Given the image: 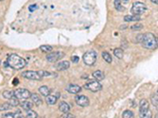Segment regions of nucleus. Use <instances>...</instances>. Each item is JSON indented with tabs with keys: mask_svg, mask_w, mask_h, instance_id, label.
<instances>
[{
	"mask_svg": "<svg viewBox=\"0 0 158 118\" xmlns=\"http://www.w3.org/2000/svg\"><path fill=\"white\" fill-rule=\"evenodd\" d=\"M12 107L11 106V104L9 102L6 103H2L1 105H0V112H3V111H8L9 109H12Z\"/></svg>",
	"mask_w": 158,
	"mask_h": 118,
	"instance_id": "obj_28",
	"label": "nucleus"
},
{
	"mask_svg": "<svg viewBox=\"0 0 158 118\" xmlns=\"http://www.w3.org/2000/svg\"><path fill=\"white\" fill-rule=\"evenodd\" d=\"M65 56V53L62 51H55V52H49L46 55V60L49 63H56L59 60H61Z\"/></svg>",
	"mask_w": 158,
	"mask_h": 118,
	"instance_id": "obj_7",
	"label": "nucleus"
},
{
	"mask_svg": "<svg viewBox=\"0 0 158 118\" xmlns=\"http://www.w3.org/2000/svg\"><path fill=\"white\" fill-rule=\"evenodd\" d=\"M38 9V7H37V5H35V4H33V5H30V7H28V11L30 12H34L35 9Z\"/></svg>",
	"mask_w": 158,
	"mask_h": 118,
	"instance_id": "obj_34",
	"label": "nucleus"
},
{
	"mask_svg": "<svg viewBox=\"0 0 158 118\" xmlns=\"http://www.w3.org/2000/svg\"><path fill=\"white\" fill-rule=\"evenodd\" d=\"M142 28H143V26L141 25V24H136V25H133V26L132 27V30H135V31L140 30H142Z\"/></svg>",
	"mask_w": 158,
	"mask_h": 118,
	"instance_id": "obj_32",
	"label": "nucleus"
},
{
	"mask_svg": "<svg viewBox=\"0 0 158 118\" xmlns=\"http://www.w3.org/2000/svg\"><path fill=\"white\" fill-rule=\"evenodd\" d=\"M114 54H115V56H116L117 59L120 60V59L123 58L124 52H123V50L121 48H116V49L114 50Z\"/></svg>",
	"mask_w": 158,
	"mask_h": 118,
	"instance_id": "obj_24",
	"label": "nucleus"
},
{
	"mask_svg": "<svg viewBox=\"0 0 158 118\" xmlns=\"http://www.w3.org/2000/svg\"><path fill=\"white\" fill-rule=\"evenodd\" d=\"M21 76L27 79H31V80H41L42 79L41 76L38 74V72H35V71H30V70L23 72L21 74Z\"/></svg>",
	"mask_w": 158,
	"mask_h": 118,
	"instance_id": "obj_8",
	"label": "nucleus"
},
{
	"mask_svg": "<svg viewBox=\"0 0 158 118\" xmlns=\"http://www.w3.org/2000/svg\"><path fill=\"white\" fill-rule=\"evenodd\" d=\"M38 74L41 76V78H43V77H49V76H50V73L46 72V71H38Z\"/></svg>",
	"mask_w": 158,
	"mask_h": 118,
	"instance_id": "obj_33",
	"label": "nucleus"
},
{
	"mask_svg": "<svg viewBox=\"0 0 158 118\" xmlns=\"http://www.w3.org/2000/svg\"><path fill=\"white\" fill-rule=\"evenodd\" d=\"M59 110H60V112H62L63 113L68 112L69 110H70L69 104H68V103H66L65 101H62V102L59 104Z\"/></svg>",
	"mask_w": 158,
	"mask_h": 118,
	"instance_id": "obj_14",
	"label": "nucleus"
},
{
	"mask_svg": "<svg viewBox=\"0 0 158 118\" xmlns=\"http://www.w3.org/2000/svg\"><path fill=\"white\" fill-rule=\"evenodd\" d=\"M102 58H103V60L106 61V63H111L112 60H113L111 54H110L109 52H107V51H103V52H102Z\"/></svg>",
	"mask_w": 158,
	"mask_h": 118,
	"instance_id": "obj_19",
	"label": "nucleus"
},
{
	"mask_svg": "<svg viewBox=\"0 0 158 118\" xmlns=\"http://www.w3.org/2000/svg\"><path fill=\"white\" fill-rule=\"evenodd\" d=\"M151 100L152 105L157 108V105H158V93L157 92L152 94L151 97Z\"/></svg>",
	"mask_w": 158,
	"mask_h": 118,
	"instance_id": "obj_27",
	"label": "nucleus"
},
{
	"mask_svg": "<svg viewBox=\"0 0 158 118\" xmlns=\"http://www.w3.org/2000/svg\"><path fill=\"white\" fill-rule=\"evenodd\" d=\"M140 16L138 15H126L124 17V21L125 22H133V21H139Z\"/></svg>",
	"mask_w": 158,
	"mask_h": 118,
	"instance_id": "obj_18",
	"label": "nucleus"
},
{
	"mask_svg": "<svg viewBox=\"0 0 158 118\" xmlns=\"http://www.w3.org/2000/svg\"><path fill=\"white\" fill-rule=\"evenodd\" d=\"M151 1L152 3H154V4H156V5H157V3H158V0H151Z\"/></svg>",
	"mask_w": 158,
	"mask_h": 118,
	"instance_id": "obj_38",
	"label": "nucleus"
},
{
	"mask_svg": "<svg viewBox=\"0 0 158 118\" xmlns=\"http://www.w3.org/2000/svg\"><path fill=\"white\" fill-rule=\"evenodd\" d=\"M2 96L6 99H11V98L14 97V93L12 91H5V92H3Z\"/></svg>",
	"mask_w": 158,
	"mask_h": 118,
	"instance_id": "obj_26",
	"label": "nucleus"
},
{
	"mask_svg": "<svg viewBox=\"0 0 158 118\" xmlns=\"http://www.w3.org/2000/svg\"><path fill=\"white\" fill-rule=\"evenodd\" d=\"M139 115L140 118H151V112L149 110H145V111H139Z\"/></svg>",
	"mask_w": 158,
	"mask_h": 118,
	"instance_id": "obj_21",
	"label": "nucleus"
},
{
	"mask_svg": "<svg viewBox=\"0 0 158 118\" xmlns=\"http://www.w3.org/2000/svg\"><path fill=\"white\" fill-rule=\"evenodd\" d=\"M2 118H25L21 112H8L2 115Z\"/></svg>",
	"mask_w": 158,
	"mask_h": 118,
	"instance_id": "obj_13",
	"label": "nucleus"
},
{
	"mask_svg": "<svg viewBox=\"0 0 158 118\" xmlns=\"http://www.w3.org/2000/svg\"><path fill=\"white\" fill-rule=\"evenodd\" d=\"M40 49H41L43 52H45V53H49V52H51V50H52V46L47 45H41V46H40Z\"/></svg>",
	"mask_w": 158,
	"mask_h": 118,
	"instance_id": "obj_30",
	"label": "nucleus"
},
{
	"mask_svg": "<svg viewBox=\"0 0 158 118\" xmlns=\"http://www.w3.org/2000/svg\"><path fill=\"white\" fill-rule=\"evenodd\" d=\"M14 93V97H16L18 100L19 99H23V100H27L28 98L30 97V92L28 91L27 89H17L15 91L13 92Z\"/></svg>",
	"mask_w": 158,
	"mask_h": 118,
	"instance_id": "obj_6",
	"label": "nucleus"
},
{
	"mask_svg": "<svg viewBox=\"0 0 158 118\" xmlns=\"http://www.w3.org/2000/svg\"><path fill=\"white\" fill-rule=\"evenodd\" d=\"M0 1H3V0H0Z\"/></svg>",
	"mask_w": 158,
	"mask_h": 118,
	"instance_id": "obj_42",
	"label": "nucleus"
},
{
	"mask_svg": "<svg viewBox=\"0 0 158 118\" xmlns=\"http://www.w3.org/2000/svg\"><path fill=\"white\" fill-rule=\"evenodd\" d=\"M121 1H123V2H126V3H127V2L129 1V0H121Z\"/></svg>",
	"mask_w": 158,
	"mask_h": 118,
	"instance_id": "obj_39",
	"label": "nucleus"
},
{
	"mask_svg": "<svg viewBox=\"0 0 158 118\" xmlns=\"http://www.w3.org/2000/svg\"><path fill=\"white\" fill-rule=\"evenodd\" d=\"M9 104H11V106L12 107H17L19 105V101H18V99L16 97H12L9 99Z\"/></svg>",
	"mask_w": 158,
	"mask_h": 118,
	"instance_id": "obj_31",
	"label": "nucleus"
},
{
	"mask_svg": "<svg viewBox=\"0 0 158 118\" xmlns=\"http://www.w3.org/2000/svg\"><path fill=\"white\" fill-rule=\"evenodd\" d=\"M31 99V102L33 104H35L36 106H40L42 105V103H43V100H42V98L40 97V96L38 94H30V97Z\"/></svg>",
	"mask_w": 158,
	"mask_h": 118,
	"instance_id": "obj_12",
	"label": "nucleus"
},
{
	"mask_svg": "<svg viewBox=\"0 0 158 118\" xmlns=\"http://www.w3.org/2000/svg\"><path fill=\"white\" fill-rule=\"evenodd\" d=\"M75 101L80 107H87L89 105V99L83 94H78L75 96Z\"/></svg>",
	"mask_w": 158,
	"mask_h": 118,
	"instance_id": "obj_9",
	"label": "nucleus"
},
{
	"mask_svg": "<svg viewBox=\"0 0 158 118\" xmlns=\"http://www.w3.org/2000/svg\"><path fill=\"white\" fill-rule=\"evenodd\" d=\"M7 64L12 69L15 70H20L23 69L27 65V61L25 59H23L17 54H11L7 59Z\"/></svg>",
	"mask_w": 158,
	"mask_h": 118,
	"instance_id": "obj_1",
	"label": "nucleus"
},
{
	"mask_svg": "<svg viewBox=\"0 0 158 118\" xmlns=\"http://www.w3.org/2000/svg\"><path fill=\"white\" fill-rule=\"evenodd\" d=\"M79 57H77V56H73L72 58H71V60L73 61V63H77L78 61H79Z\"/></svg>",
	"mask_w": 158,
	"mask_h": 118,
	"instance_id": "obj_36",
	"label": "nucleus"
},
{
	"mask_svg": "<svg viewBox=\"0 0 158 118\" xmlns=\"http://www.w3.org/2000/svg\"><path fill=\"white\" fill-rule=\"evenodd\" d=\"M155 118H158V116H157V114L155 115Z\"/></svg>",
	"mask_w": 158,
	"mask_h": 118,
	"instance_id": "obj_40",
	"label": "nucleus"
},
{
	"mask_svg": "<svg viewBox=\"0 0 158 118\" xmlns=\"http://www.w3.org/2000/svg\"><path fill=\"white\" fill-rule=\"evenodd\" d=\"M142 38H143V34H139V35H137V42H139V44H141V42H142Z\"/></svg>",
	"mask_w": 158,
	"mask_h": 118,
	"instance_id": "obj_37",
	"label": "nucleus"
},
{
	"mask_svg": "<svg viewBox=\"0 0 158 118\" xmlns=\"http://www.w3.org/2000/svg\"><path fill=\"white\" fill-rule=\"evenodd\" d=\"M39 93L42 94L43 96H47L49 94H50V89L47 87V86H41L39 88Z\"/></svg>",
	"mask_w": 158,
	"mask_h": 118,
	"instance_id": "obj_16",
	"label": "nucleus"
},
{
	"mask_svg": "<svg viewBox=\"0 0 158 118\" xmlns=\"http://www.w3.org/2000/svg\"><path fill=\"white\" fill-rule=\"evenodd\" d=\"M0 64H1V60H0Z\"/></svg>",
	"mask_w": 158,
	"mask_h": 118,
	"instance_id": "obj_41",
	"label": "nucleus"
},
{
	"mask_svg": "<svg viewBox=\"0 0 158 118\" xmlns=\"http://www.w3.org/2000/svg\"><path fill=\"white\" fill-rule=\"evenodd\" d=\"M66 91H67L69 94H77L81 91V87L80 85L77 84H69L67 87H66Z\"/></svg>",
	"mask_w": 158,
	"mask_h": 118,
	"instance_id": "obj_10",
	"label": "nucleus"
},
{
	"mask_svg": "<svg viewBox=\"0 0 158 118\" xmlns=\"http://www.w3.org/2000/svg\"><path fill=\"white\" fill-rule=\"evenodd\" d=\"M93 77L96 78V80H102L103 78H104V74L101 72V71H99V70H98V71H95V72L93 73Z\"/></svg>",
	"mask_w": 158,
	"mask_h": 118,
	"instance_id": "obj_20",
	"label": "nucleus"
},
{
	"mask_svg": "<svg viewBox=\"0 0 158 118\" xmlns=\"http://www.w3.org/2000/svg\"><path fill=\"white\" fill-rule=\"evenodd\" d=\"M141 45L147 49H155L157 47V38L152 33L147 32L143 34Z\"/></svg>",
	"mask_w": 158,
	"mask_h": 118,
	"instance_id": "obj_2",
	"label": "nucleus"
},
{
	"mask_svg": "<svg viewBox=\"0 0 158 118\" xmlns=\"http://www.w3.org/2000/svg\"><path fill=\"white\" fill-rule=\"evenodd\" d=\"M84 88L89 90L91 92H99L102 89V85L100 84L98 80H89L84 84Z\"/></svg>",
	"mask_w": 158,
	"mask_h": 118,
	"instance_id": "obj_5",
	"label": "nucleus"
},
{
	"mask_svg": "<svg viewBox=\"0 0 158 118\" xmlns=\"http://www.w3.org/2000/svg\"><path fill=\"white\" fill-rule=\"evenodd\" d=\"M63 118H75V116L73 114H71V113H69V112H66V113H64Z\"/></svg>",
	"mask_w": 158,
	"mask_h": 118,
	"instance_id": "obj_35",
	"label": "nucleus"
},
{
	"mask_svg": "<svg viewBox=\"0 0 158 118\" xmlns=\"http://www.w3.org/2000/svg\"><path fill=\"white\" fill-rule=\"evenodd\" d=\"M20 106L22 107L23 110H25L27 112V111L31 110L32 107H33V103L31 101H28V99H27V100H25V101L20 102Z\"/></svg>",
	"mask_w": 158,
	"mask_h": 118,
	"instance_id": "obj_15",
	"label": "nucleus"
},
{
	"mask_svg": "<svg viewBox=\"0 0 158 118\" xmlns=\"http://www.w3.org/2000/svg\"><path fill=\"white\" fill-rule=\"evenodd\" d=\"M145 110H149V102L146 99H142L140 102L139 111H145Z\"/></svg>",
	"mask_w": 158,
	"mask_h": 118,
	"instance_id": "obj_22",
	"label": "nucleus"
},
{
	"mask_svg": "<svg viewBox=\"0 0 158 118\" xmlns=\"http://www.w3.org/2000/svg\"><path fill=\"white\" fill-rule=\"evenodd\" d=\"M147 11V6L142 2H135L133 4L131 12L133 15H138L140 16V14H143Z\"/></svg>",
	"mask_w": 158,
	"mask_h": 118,
	"instance_id": "obj_4",
	"label": "nucleus"
},
{
	"mask_svg": "<svg viewBox=\"0 0 158 118\" xmlns=\"http://www.w3.org/2000/svg\"><path fill=\"white\" fill-rule=\"evenodd\" d=\"M46 102L47 105H54L57 102V97L54 96H50L49 94L47 96H46Z\"/></svg>",
	"mask_w": 158,
	"mask_h": 118,
	"instance_id": "obj_17",
	"label": "nucleus"
},
{
	"mask_svg": "<svg viewBox=\"0 0 158 118\" xmlns=\"http://www.w3.org/2000/svg\"><path fill=\"white\" fill-rule=\"evenodd\" d=\"M27 117L28 118H37L38 114L36 112L30 110V111H27Z\"/></svg>",
	"mask_w": 158,
	"mask_h": 118,
	"instance_id": "obj_29",
	"label": "nucleus"
},
{
	"mask_svg": "<svg viewBox=\"0 0 158 118\" xmlns=\"http://www.w3.org/2000/svg\"><path fill=\"white\" fill-rule=\"evenodd\" d=\"M133 117H135V113L130 110L124 111L122 113V118H133Z\"/></svg>",
	"mask_w": 158,
	"mask_h": 118,
	"instance_id": "obj_25",
	"label": "nucleus"
},
{
	"mask_svg": "<svg viewBox=\"0 0 158 118\" xmlns=\"http://www.w3.org/2000/svg\"><path fill=\"white\" fill-rule=\"evenodd\" d=\"M70 67V63L68 60H62L55 65V68L58 71H65Z\"/></svg>",
	"mask_w": 158,
	"mask_h": 118,
	"instance_id": "obj_11",
	"label": "nucleus"
},
{
	"mask_svg": "<svg viewBox=\"0 0 158 118\" xmlns=\"http://www.w3.org/2000/svg\"><path fill=\"white\" fill-rule=\"evenodd\" d=\"M114 4H115V7H116V9L118 12H123L124 9H125V8H124L121 4V0H115Z\"/></svg>",
	"mask_w": 158,
	"mask_h": 118,
	"instance_id": "obj_23",
	"label": "nucleus"
},
{
	"mask_svg": "<svg viewBox=\"0 0 158 118\" xmlns=\"http://www.w3.org/2000/svg\"><path fill=\"white\" fill-rule=\"evenodd\" d=\"M97 57H98L97 52H95V51H87V52H85V53L83 54V63L86 65L92 66L96 63V60H97Z\"/></svg>",
	"mask_w": 158,
	"mask_h": 118,
	"instance_id": "obj_3",
	"label": "nucleus"
}]
</instances>
